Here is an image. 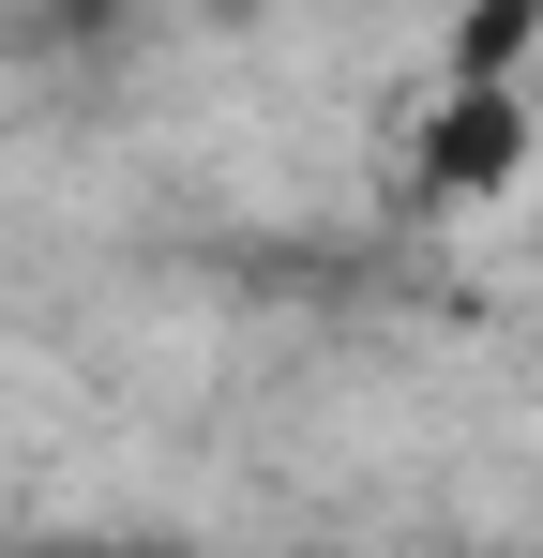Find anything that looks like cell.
Returning <instances> with one entry per match:
<instances>
[{
    "label": "cell",
    "instance_id": "1",
    "mask_svg": "<svg viewBox=\"0 0 543 558\" xmlns=\"http://www.w3.org/2000/svg\"><path fill=\"white\" fill-rule=\"evenodd\" d=\"M543 151V106L529 76H438L423 121H408V196L423 211H483V196H514Z\"/></svg>",
    "mask_w": 543,
    "mask_h": 558
},
{
    "label": "cell",
    "instance_id": "2",
    "mask_svg": "<svg viewBox=\"0 0 543 558\" xmlns=\"http://www.w3.org/2000/svg\"><path fill=\"white\" fill-rule=\"evenodd\" d=\"M438 76H543V0H468Z\"/></svg>",
    "mask_w": 543,
    "mask_h": 558
},
{
    "label": "cell",
    "instance_id": "3",
    "mask_svg": "<svg viewBox=\"0 0 543 558\" xmlns=\"http://www.w3.org/2000/svg\"><path fill=\"white\" fill-rule=\"evenodd\" d=\"M0 15H31V0H0Z\"/></svg>",
    "mask_w": 543,
    "mask_h": 558
}]
</instances>
